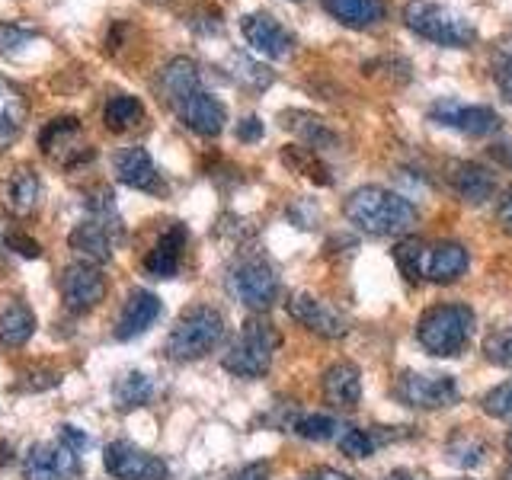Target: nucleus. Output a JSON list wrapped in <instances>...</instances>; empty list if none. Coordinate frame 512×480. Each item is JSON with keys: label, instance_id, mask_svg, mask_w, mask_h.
<instances>
[{"label": "nucleus", "instance_id": "09e8293b", "mask_svg": "<svg viewBox=\"0 0 512 480\" xmlns=\"http://www.w3.org/2000/svg\"><path fill=\"white\" fill-rule=\"evenodd\" d=\"M496 157H500L506 167H512V144H500V148H496Z\"/></svg>", "mask_w": 512, "mask_h": 480}, {"label": "nucleus", "instance_id": "c756f323", "mask_svg": "<svg viewBox=\"0 0 512 480\" xmlns=\"http://www.w3.org/2000/svg\"><path fill=\"white\" fill-rule=\"evenodd\" d=\"M103 119L112 132H125V128H135L141 119H144V106L138 96H128V93H116L106 100V109H103Z\"/></svg>", "mask_w": 512, "mask_h": 480}, {"label": "nucleus", "instance_id": "c03bdc74", "mask_svg": "<svg viewBox=\"0 0 512 480\" xmlns=\"http://www.w3.org/2000/svg\"><path fill=\"white\" fill-rule=\"evenodd\" d=\"M263 122L256 119V116H247V119H240L237 122V141H244V144H253V141H260L263 138Z\"/></svg>", "mask_w": 512, "mask_h": 480}, {"label": "nucleus", "instance_id": "8fccbe9b", "mask_svg": "<svg viewBox=\"0 0 512 480\" xmlns=\"http://www.w3.org/2000/svg\"><path fill=\"white\" fill-rule=\"evenodd\" d=\"M10 461V445L4 442V445H0V464H7Z\"/></svg>", "mask_w": 512, "mask_h": 480}, {"label": "nucleus", "instance_id": "864d4df0", "mask_svg": "<svg viewBox=\"0 0 512 480\" xmlns=\"http://www.w3.org/2000/svg\"><path fill=\"white\" fill-rule=\"evenodd\" d=\"M506 448H509V452H512V429H509V436H506Z\"/></svg>", "mask_w": 512, "mask_h": 480}, {"label": "nucleus", "instance_id": "473e14b6", "mask_svg": "<svg viewBox=\"0 0 512 480\" xmlns=\"http://www.w3.org/2000/svg\"><path fill=\"white\" fill-rule=\"evenodd\" d=\"M77 135H80V122L74 116H61L55 122H48L39 132V148L45 154H58L64 148H71Z\"/></svg>", "mask_w": 512, "mask_h": 480}, {"label": "nucleus", "instance_id": "c85d7f7f", "mask_svg": "<svg viewBox=\"0 0 512 480\" xmlns=\"http://www.w3.org/2000/svg\"><path fill=\"white\" fill-rule=\"evenodd\" d=\"M154 397V381L141 372H128L116 381V388H112V400H116L119 410H135V407H144L151 404Z\"/></svg>", "mask_w": 512, "mask_h": 480}, {"label": "nucleus", "instance_id": "393cba45", "mask_svg": "<svg viewBox=\"0 0 512 480\" xmlns=\"http://www.w3.org/2000/svg\"><path fill=\"white\" fill-rule=\"evenodd\" d=\"M285 128H292L295 135H301L304 141V148H311V151H327L336 144V132L324 122V119H317L311 116V112H285L282 116Z\"/></svg>", "mask_w": 512, "mask_h": 480}, {"label": "nucleus", "instance_id": "ddd939ff", "mask_svg": "<svg viewBox=\"0 0 512 480\" xmlns=\"http://www.w3.org/2000/svg\"><path fill=\"white\" fill-rule=\"evenodd\" d=\"M173 109L180 112V119L192 128V132L205 135V138L221 135L224 122H228V109H224V103L202 87L180 96V100L173 103Z\"/></svg>", "mask_w": 512, "mask_h": 480}, {"label": "nucleus", "instance_id": "423d86ee", "mask_svg": "<svg viewBox=\"0 0 512 480\" xmlns=\"http://www.w3.org/2000/svg\"><path fill=\"white\" fill-rule=\"evenodd\" d=\"M228 292L234 301L244 304V308L263 314L279 301L282 282L276 276V269L266 260H260V256H244V260H237L228 272Z\"/></svg>", "mask_w": 512, "mask_h": 480}, {"label": "nucleus", "instance_id": "dca6fc26", "mask_svg": "<svg viewBox=\"0 0 512 480\" xmlns=\"http://www.w3.org/2000/svg\"><path fill=\"white\" fill-rule=\"evenodd\" d=\"M244 36L247 42L253 45V52H260L266 58H285L288 52H292V32H288L276 16L269 13H250L244 16Z\"/></svg>", "mask_w": 512, "mask_h": 480}, {"label": "nucleus", "instance_id": "f257e3e1", "mask_svg": "<svg viewBox=\"0 0 512 480\" xmlns=\"http://www.w3.org/2000/svg\"><path fill=\"white\" fill-rule=\"evenodd\" d=\"M343 215L356 231L368 237H404L416 224V208L410 199L384 186H359L349 192Z\"/></svg>", "mask_w": 512, "mask_h": 480}, {"label": "nucleus", "instance_id": "1a4fd4ad", "mask_svg": "<svg viewBox=\"0 0 512 480\" xmlns=\"http://www.w3.org/2000/svg\"><path fill=\"white\" fill-rule=\"evenodd\" d=\"M103 464L109 477L116 480H170L167 461L132 442H109L103 452Z\"/></svg>", "mask_w": 512, "mask_h": 480}, {"label": "nucleus", "instance_id": "7ed1b4c3", "mask_svg": "<svg viewBox=\"0 0 512 480\" xmlns=\"http://www.w3.org/2000/svg\"><path fill=\"white\" fill-rule=\"evenodd\" d=\"M224 333H228L224 314L218 308H212V304H196V308L180 314V320H176L167 336L164 349L173 362H196L224 343Z\"/></svg>", "mask_w": 512, "mask_h": 480}, {"label": "nucleus", "instance_id": "4be33fe9", "mask_svg": "<svg viewBox=\"0 0 512 480\" xmlns=\"http://www.w3.org/2000/svg\"><path fill=\"white\" fill-rule=\"evenodd\" d=\"M68 244H71L74 253L84 256L87 263H106L112 256V228H106L103 221L90 218V221L77 224V228L71 231Z\"/></svg>", "mask_w": 512, "mask_h": 480}, {"label": "nucleus", "instance_id": "e433bc0d", "mask_svg": "<svg viewBox=\"0 0 512 480\" xmlns=\"http://www.w3.org/2000/svg\"><path fill=\"white\" fill-rule=\"evenodd\" d=\"M493 77H496V87H500V93L512 103V36H506L500 45H496Z\"/></svg>", "mask_w": 512, "mask_h": 480}, {"label": "nucleus", "instance_id": "f3484780", "mask_svg": "<svg viewBox=\"0 0 512 480\" xmlns=\"http://www.w3.org/2000/svg\"><path fill=\"white\" fill-rule=\"evenodd\" d=\"M164 311V304L154 292L148 288H135L132 295L125 298V308L119 314V324H116V336L119 340H135V336L148 333L154 327V320Z\"/></svg>", "mask_w": 512, "mask_h": 480}, {"label": "nucleus", "instance_id": "a18cd8bd", "mask_svg": "<svg viewBox=\"0 0 512 480\" xmlns=\"http://www.w3.org/2000/svg\"><path fill=\"white\" fill-rule=\"evenodd\" d=\"M231 480H269V464L253 461V464H247V468H240Z\"/></svg>", "mask_w": 512, "mask_h": 480}, {"label": "nucleus", "instance_id": "4468645a", "mask_svg": "<svg viewBox=\"0 0 512 480\" xmlns=\"http://www.w3.org/2000/svg\"><path fill=\"white\" fill-rule=\"evenodd\" d=\"M471 266V253L458 240H442V244H426L423 253V279L436 285L458 282Z\"/></svg>", "mask_w": 512, "mask_h": 480}, {"label": "nucleus", "instance_id": "58836bf2", "mask_svg": "<svg viewBox=\"0 0 512 480\" xmlns=\"http://www.w3.org/2000/svg\"><path fill=\"white\" fill-rule=\"evenodd\" d=\"M32 39H36V29L20 23H0V52H16Z\"/></svg>", "mask_w": 512, "mask_h": 480}, {"label": "nucleus", "instance_id": "9d476101", "mask_svg": "<svg viewBox=\"0 0 512 480\" xmlns=\"http://www.w3.org/2000/svg\"><path fill=\"white\" fill-rule=\"evenodd\" d=\"M429 119L436 125L455 128L461 135H471V138H487L493 132H500V122H503L490 106H468L461 100H452V96L432 103Z\"/></svg>", "mask_w": 512, "mask_h": 480}, {"label": "nucleus", "instance_id": "37998d69", "mask_svg": "<svg viewBox=\"0 0 512 480\" xmlns=\"http://www.w3.org/2000/svg\"><path fill=\"white\" fill-rule=\"evenodd\" d=\"M58 384V372H23V391H45V388H55Z\"/></svg>", "mask_w": 512, "mask_h": 480}, {"label": "nucleus", "instance_id": "7c9ffc66", "mask_svg": "<svg viewBox=\"0 0 512 480\" xmlns=\"http://www.w3.org/2000/svg\"><path fill=\"white\" fill-rule=\"evenodd\" d=\"M7 202L16 215H26L39 202V176L32 170H16L7 183Z\"/></svg>", "mask_w": 512, "mask_h": 480}, {"label": "nucleus", "instance_id": "cd10ccee", "mask_svg": "<svg viewBox=\"0 0 512 480\" xmlns=\"http://www.w3.org/2000/svg\"><path fill=\"white\" fill-rule=\"evenodd\" d=\"M282 160H285V164L292 167L295 173H301V176H308V180H314L317 186H330V183H333L330 167L317 157V151L304 148V144H285V148H282Z\"/></svg>", "mask_w": 512, "mask_h": 480}, {"label": "nucleus", "instance_id": "412c9836", "mask_svg": "<svg viewBox=\"0 0 512 480\" xmlns=\"http://www.w3.org/2000/svg\"><path fill=\"white\" fill-rule=\"evenodd\" d=\"M452 189L464 202L484 205V202H490L496 196V176H493V170L480 167V164H455Z\"/></svg>", "mask_w": 512, "mask_h": 480}, {"label": "nucleus", "instance_id": "b1692460", "mask_svg": "<svg viewBox=\"0 0 512 480\" xmlns=\"http://www.w3.org/2000/svg\"><path fill=\"white\" fill-rule=\"evenodd\" d=\"M324 10L349 29H372L384 20V0H324Z\"/></svg>", "mask_w": 512, "mask_h": 480}, {"label": "nucleus", "instance_id": "a19ab883", "mask_svg": "<svg viewBox=\"0 0 512 480\" xmlns=\"http://www.w3.org/2000/svg\"><path fill=\"white\" fill-rule=\"evenodd\" d=\"M288 218H292L298 228H304V231H311V228H317V218H320V212H317V205L314 202H308V199H298L292 208H288Z\"/></svg>", "mask_w": 512, "mask_h": 480}, {"label": "nucleus", "instance_id": "6e6552de", "mask_svg": "<svg viewBox=\"0 0 512 480\" xmlns=\"http://www.w3.org/2000/svg\"><path fill=\"white\" fill-rule=\"evenodd\" d=\"M285 311L292 320H298L301 327H308L311 333H317L320 340H343V336H349V327H352L349 317L340 308H333L330 301L308 295V292L288 295Z\"/></svg>", "mask_w": 512, "mask_h": 480}, {"label": "nucleus", "instance_id": "0eeeda50", "mask_svg": "<svg viewBox=\"0 0 512 480\" xmlns=\"http://www.w3.org/2000/svg\"><path fill=\"white\" fill-rule=\"evenodd\" d=\"M394 400L410 410H448L461 400L458 381L452 375L432 372H400L394 381Z\"/></svg>", "mask_w": 512, "mask_h": 480}, {"label": "nucleus", "instance_id": "6ab92c4d", "mask_svg": "<svg viewBox=\"0 0 512 480\" xmlns=\"http://www.w3.org/2000/svg\"><path fill=\"white\" fill-rule=\"evenodd\" d=\"M186 247V228L183 224H170V228L157 237L154 250L144 256V272L151 279H173L180 269V256Z\"/></svg>", "mask_w": 512, "mask_h": 480}, {"label": "nucleus", "instance_id": "603ef678", "mask_svg": "<svg viewBox=\"0 0 512 480\" xmlns=\"http://www.w3.org/2000/svg\"><path fill=\"white\" fill-rule=\"evenodd\" d=\"M500 480H512V461L503 468V474H500Z\"/></svg>", "mask_w": 512, "mask_h": 480}, {"label": "nucleus", "instance_id": "3c124183", "mask_svg": "<svg viewBox=\"0 0 512 480\" xmlns=\"http://www.w3.org/2000/svg\"><path fill=\"white\" fill-rule=\"evenodd\" d=\"M384 480H413V477H410V474H404V471H394V474H388Z\"/></svg>", "mask_w": 512, "mask_h": 480}, {"label": "nucleus", "instance_id": "9b49d317", "mask_svg": "<svg viewBox=\"0 0 512 480\" xmlns=\"http://www.w3.org/2000/svg\"><path fill=\"white\" fill-rule=\"evenodd\" d=\"M80 474V452L68 442H36L23 464V480H74Z\"/></svg>", "mask_w": 512, "mask_h": 480}, {"label": "nucleus", "instance_id": "ea45409f", "mask_svg": "<svg viewBox=\"0 0 512 480\" xmlns=\"http://www.w3.org/2000/svg\"><path fill=\"white\" fill-rule=\"evenodd\" d=\"M234 61L240 64V68H244V71H234V74H237L240 80H247V84H250L253 90H266V87L272 84V71L263 68V64H253V61H247L244 55H237Z\"/></svg>", "mask_w": 512, "mask_h": 480}, {"label": "nucleus", "instance_id": "de8ad7c7", "mask_svg": "<svg viewBox=\"0 0 512 480\" xmlns=\"http://www.w3.org/2000/svg\"><path fill=\"white\" fill-rule=\"evenodd\" d=\"M311 480H352V477L343 474V471H336V468H317V471L311 474Z\"/></svg>", "mask_w": 512, "mask_h": 480}, {"label": "nucleus", "instance_id": "c9c22d12", "mask_svg": "<svg viewBox=\"0 0 512 480\" xmlns=\"http://www.w3.org/2000/svg\"><path fill=\"white\" fill-rule=\"evenodd\" d=\"M484 359L500 368H512V327H496L484 336Z\"/></svg>", "mask_w": 512, "mask_h": 480}, {"label": "nucleus", "instance_id": "2eb2a0df", "mask_svg": "<svg viewBox=\"0 0 512 480\" xmlns=\"http://www.w3.org/2000/svg\"><path fill=\"white\" fill-rule=\"evenodd\" d=\"M320 391H324V400L333 410H356L362 400V372L356 362H333L324 381H320Z\"/></svg>", "mask_w": 512, "mask_h": 480}, {"label": "nucleus", "instance_id": "f03ea898", "mask_svg": "<svg viewBox=\"0 0 512 480\" xmlns=\"http://www.w3.org/2000/svg\"><path fill=\"white\" fill-rule=\"evenodd\" d=\"M474 324H477V317L468 304H461V301L432 304V308L423 311V317L416 320V343L436 359H455L468 349L474 336Z\"/></svg>", "mask_w": 512, "mask_h": 480}, {"label": "nucleus", "instance_id": "5701e85b", "mask_svg": "<svg viewBox=\"0 0 512 480\" xmlns=\"http://www.w3.org/2000/svg\"><path fill=\"white\" fill-rule=\"evenodd\" d=\"M487 452H490L487 439L477 436V432L468 429V426H458L452 436H448V442H445V458H448V464H455V468H461V471L480 468V464L487 461Z\"/></svg>", "mask_w": 512, "mask_h": 480}, {"label": "nucleus", "instance_id": "f8f14e48", "mask_svg": "<svg viewBox=\"0 0 512 480\" xmlns=\"http://www.w3.org/2000/svg\"><path fill=\"white\" fill-rule=\"evenodd\" d=\"M106 295V276L96 263H71L61 276V298L71 314H87Z\"/></svg>", "mask_w": 512, "mask_h": 480}, {"label": "nucleus", "instance_id": "39448f33", "mask_svg": "<svg viewBox=\"0 0 512 480\" xmlns=\"http://www.w3.org/2000/svg\"><path fill=\"white\" fill-rule=\"evenodd\" d=\"M404 23L420 39L445 48H468L477 39V29L468 16L455 13L452 7L432 4V0H410L404 7Z\"/></svg>", "mask_w": 512, "mask_h": 480}, {"label": "nucleus", "instance_id": "79ce46f5", "mask_svg": "<svg viewBox=\"0 0 512 480\" xmlns=\"http://www.w3.org/2000/svg\"><path fill=\"white\" fill-rule=\"evenodd\" d=\"M4 244H7V250H13V253L26 256V260H36V256L42 253L36 240H32V237H23V234H16V231H10V234H7Z\"/></svg>", "mask_w": 512, "mask_h": 480}, {"label": "nucleus", "instance_id": "72a5a7b5", "mask_svg": "<svg viewBox=\"0 0 512 480\" xmlns=\"http://www.w3.org/2000/svg\"><path fill=\"white\" fill-rule=\"evenodd\" d=\"M340 423L333 420V416H324V413H308V416H298L292 432L308 442H327V439H336L340 436Z\"/></svg>", "mask_w": 512, "mask_h": 480}, {"label": "nucleus", "instance_id": "aec40b11", "mask_svg": "<svg viewBox=\"0 0 512 480\" xmlns=\"http://www.w3.org/2000/svg\"><path fill=\"white\" fill-rule=\"evenodd\" d=\"M26 112H29V103H26V93L13 84V80L0 77V151L10 148L20 135V128L26 122Z\"/></svg>", "mask_w": 512, "mask_h": 480}, {"label": "nucleus", "instance_id": "a878e982", "mask_svg": "<svg viewBox=\"0 0 512 480\" xmlns=\"http://www.w3.org/2000/svg\"><path fill=\"white\" fill-rule=\"evenodd\" d=\"M32 333H36V314H32V308L23 301H10L7 308L0 311V343L23 346L29 343Z\"/></svg>", "mask_w": 512, "mask_h": 480}, {"label": "nucleus", "instance_id": "2f4dec72", "mask_svg": "<svg viewBox=\"0 0 512 480\" xmlns=\"http://www.w3.org/2000/svg\"><path fill=\"white\" fill-rule=\"evenodd\" d=\"M423 253H426V244L416 237H404L397 240L394 247V263L400 269V276H404L407 282H423Z\"/></svg>", "mask_w": 512, "mask_h": 480}, {"label": "nucleus", "instance_id": "49530a36", "mask_svg": "<svg viewBox=\"0 0 512 480\" xmlns=\"http://www.w3.org/2000/svg\"><path fill=\"white\" fill-rule=\"evenodd\" d=\"M496 221H500V228L506 234H512V189L500 199V205H496Z\"/></svg>", "mask_w": 512, "mask_h": 480}, {"label": "nucleus", "instance_id": "a211bd4d", "mask_svg": "<svg viewBox=\"0 0 512 480\" xmlns=\"http://www.w3.org/2000/svg\"><path fill=\"white\" fill-rule=\"evenodd\" d=\"M112 167H116L119 183H125L128 189H138V192H160V189H164L151 154L144 148H138V144H135V148H122L116 154V164H112Z\"/></svg>", "mask_w": 512, "mask_h": 480}, {"label": "nucleus", "instance_id": "20e7f679", "mask_svg": "<svg viewBox=\"0 0 512 480\" xmlns=\"http://www.w3.org/2000/svg\"><path fill=\"white\" fill-rule=\"evenodd\" d=\"M279 346H282V333L276 330V324L266 320L263 314H256L244 320L237 340L224 352L221 365L237 378H263L272 368Z\"/></svg>", "mask_w": 512, "mask_h": 480}, {"label": "nucleus", "instance_id": "4c0bfd02", "mask_svg": "<svg viewBox=\"0 0 512 480\" xmlns=\"http://www.w3.org/2000/svg\"><path fill=\"white\" fill-rule=\"evenodd\" d=\"M480 407H484V413L493 416V420H509L512 416V378L496 384L493 391H487L484 397H480Z\"/></svg>", "mask_w": 512, "mask_h": 480}, {"label": "nucleus", "instance_id": "f704fd0d", "mask_svg": "<svg viewBox=\"0 0 512 480\" xmlns=\"http://www.w3.org/2000/svg\"><path fill=\"white\" fill-rule=\"evenodd\" d=\"M336 445H340V452L346 458H368V455H375V436H372V429H356V426H343L340 429V436H336Z\"/></svg>", "mask_w": 512, "mask_h": 480}, {"label": "nucleus", "instance_id": "bb28decb", "mask_svg": "<svg viewBox=\"0 0 512 480\" xmlns=\"http://www.w3.org/2000/svg\"><path fill=\"white\" fill-rule=\"evenodd\" d=\"M160 87H164L167 93V100L176 103L180 96L192 93V90H199L202 87V77H199V68H196V61H189V58H173L164 71H160Z\"/></svg>", "mask_w": 512, "mask_h": 480}]
</instances>
